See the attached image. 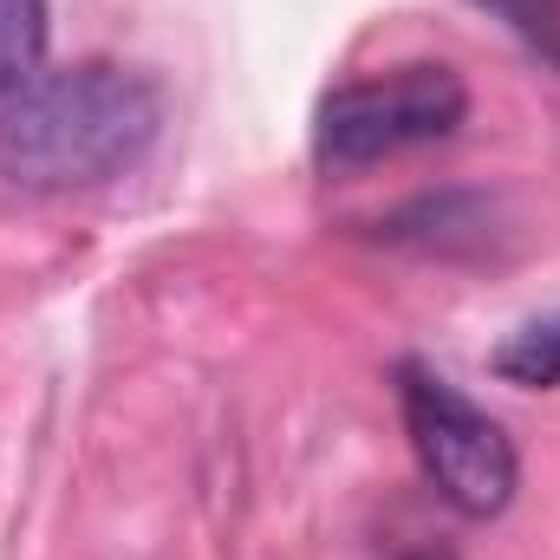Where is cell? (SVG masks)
<instances>
[{"instance_id": "7", "label": "cell", "mask_w": 560, "mask_h": 560, "mask_svg": "<svg viewBox=\"0 0 560 560\" xmlns=\"http://www.w3.org/2000/svg\"><path fill=\"white\" fill-rule=\"evenodd\" d=\"M405 560H450V555H405Z\"/></svg>"}, {"instance_id": "3", "label": "cell", "mask_w": 560, "mask_h": 560, "mask_svg": "<svg viewBox=\"0 0 560 560\" xmlns=\"http://www.w3.org/2000/svg\"><path fill=\"white\" fill-rule=\"evenodd\" d=\"M463 118H469V85L450 66H398L385 79H352L319 98L313 156L326 170H365L456 138Z\"/></svg>"}, {"instance_id": "4", "label": "cell", "mask_w": 560, "mask_h": 560, "mask_svg": "<svg viewBox=\"0 0 560 560\" xmlns=\"http://www.w3.org/2000/svg\"><path fill=\"white\" fill-rule=\"evenodd\" d=\"M489 365H495V378H509V385H522V392H560V313L515 326V332L489 352Z\"/></svg>"}, {"instance_id": "2", "label": "cell", "mask_w": 560, "mask_h": 560, "mask_svg": "<svg viewBox=\"0 0 560 560\" xmlns=\"http://www.w3.org/2000/svg\"><path fill=\"white\" fill-rule=\"evenodd\" d=\"M398 405H405V430L418 450V469L430 476V489L469 515L489 522L515 502L522 489V456L509 443V430L489 418L476 398H463L443 372H430L418 359L398 365Z\"/></svg>"}, {"instance_id": "1", "label": "cell", "mask_w": 560, "mask_h": 560, "mask_svg": "<svg viewBox=\"0 0 560 560\" xmlns=\"http://www.w3.org/2000/svg\"><path fill=\"white\" fill-rule=\"evenodd\" d=\"M156 131L163 98L131 66L85 59L39 72L0 98V176L20 189H92L125 176Z\"/></svg>"}, {"instance_id": "6", "label": "cell", "mask_w": 560, "mask_h": 560, "mask_svg": "<svg viewBox=\"0 0 560 560\" xmlns=\"http://www.w3.org/2000/svg\"><path fill=\"white\" fill-rule=\"evenodd\" d=\"M482 7H495L541 59H555L560 66V0H482Z\"/></svg>"}, {"instance_id": "5", "label": "cell", "mask_w": 560, "mask_h": 560, "mask_svg": "<svg viewBox=\"0 0 560 560\" xmlns=\"http://www.w3.org/2000/svg\"><path fill=\"white\" fill-rule=\"evenodd\" d=\"M46 39H52L46 0H0V98H13L26 79H39Z\"/></svg>"}]
</instances>
